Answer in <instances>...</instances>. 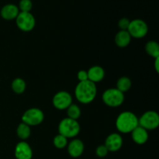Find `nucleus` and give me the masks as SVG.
Returning <instances> with one entry per match:
<instances>
[{
	"label": "nucleus",
	"mask_w": 159,
	"mask_h": 159,
	"mask_svg": "<svg viewBox=\"0 0 159 159\" xmlns=\"http://www.w3.org/2000/svg\"><path fill=\"white\" fill-rule=\"evenodd\" d=\"M16 22L19 29L24 32L32 30L36 24L35 18L30 12H20L16 18Z\"/></svg>",
	"instance_id": "obj_6"
},
{
	"label": "nucleus",
	"mask_w": 159,
	"mask_h": 159,
	"mask_svg": "<svg viewBox=\"0 0 159 159\" xmlns=\"http://www.w3.org/2000/svg\"><path fill=\"white\" fill-rule=\"evenodd\" d=\"M26 82L20 78H16L12 82V89L16 94H21L26 89Z\"/></svg>",
	"instance_id": "obj_19"
},
{
	"label": "nucleus",
	"mask_w": 159,
	"mask_h": 159,
	"mask_svg": "<svg viewBox=\"0 0 159 159\" xmlns=\"http://www.w3.org/2000/svg\"><path fill=\"white\" fill-rule=\"evenodd\" d=\"M130 22V21L127 18H122L118 22V26L120 28L121 30H127Z\"/></svg>",
	"instance_id": "obj_25"
},
{
	"label": "nucleus",
	"mask_w": 159,
	"mask_h": 159,
	"mask_svg": "<svg viewBox=\"0 0 159 159\" xmlns=\"http://www.w3.org/2000/svg\"><path fill=\"white\" fill-rule=\"evenodd\" d=\"M116 89L121 93H124V92L128 91L131 87V81L127 77H121L118 79L116 83Z\"/></svg>",
	"instance_id": "obj_20"
},
{
	"label": "nucleus",
	"mask_w": 159,
	"mask_h": 159,
	"mask_svg": "<svg viewBox=\"0 0 159 159\" xmlns=\"http://www.w3.org/2000/svg\"><path fill=\"white\" fill-rule=\"evenodd\" d=\"M59 134L66 138H75L80 132V126L77 120L67 117L62 120L58 125Z\"/></svg>",
	"instance_id": "obj_3"
},
{
	"label": "nucleus",
	"mask_w": 159,
	"mask_h": 159,
	"mask_svg": "<svg viewBox=\"0 0 159 159\" xmlns=\"http://www.w3.org/2000/svg\"><path fill=\"white\" fill-rule=\"evenodd\" d=\"M102 101L108 107H117L124 102V95L117 89H109L102 94Z\"/></svg>",
	"instance_id": "obj_4"
},
{
	"label": "nucleus",
	"mask_w": 159,
	"mask_h": 159,
	"mask_svg": "<svg viewBox=\"0 0 159 159\" xmlns=\"http://www.w3.org/2000/svg\"><path fill=\"white\" fill-rule=\"evenodd\" d=\"M33 152L30 146L25 141L18 143L15 148V157L16 159H31Z\"/></svg>",
	"instance_id": "obj_11"
},
{
	"label": "nucleus",
	"mask_w": 159,
	"mask_h": 159,
	"mask_svg": "<svg viewBox=\"0 0 159 159\" xmlns=\"http://www.w3.org/2000/svg\"><path fill=\"white\" fill-rule=\"evenodd\" d=\"M87 72H88L89 80L93 83L101 82L105 76V71L103 68L97 65L90 68Z\"/></svg>",
	"instance_id": "obj_15"
},
{
	"label": "nucleus",
	"mask_w": 159,
	"mask_h": 159,
	"mask_svg": "<svg viewBox=\"0 0 159 159\" xmlns=\"http://www.w3.org/2000/svg\"><path fill=\"white\" fill-rule=\"evenodd\" d=\"M131 37L127 30H120L115 37V43L120 48H125L130 43Z\"/></svg>",
	"instance_id": "obj_16"
},
{
	"label": "nucleus",
	"mask_w": 159,
	"mask_h": 159,
	"mask_svg": "<svg viewBox=\"0 0 159 159\" xmlns=\"http://www.w3.org/2000/svg\"><path fill=\"white\" fill-rule=\"evenodd\" d=\"M68 152L73 158H78L81 156L84 152L83 142L79 139L72 140L68 146Z\"/></svg>",
	"instance_id": "obj_13"
},
{
	"label": "nucleus",
	"mask_w": 159,
	"mask_h": 159,
	"mask_svg": "<svg viewBox=\"0 0 159 159\" xmlns=\"http://www.w3.org/2000/svg\"><path fill=\"white\" fill-rule=\"evenodd\" d=\"M138 126V119L134 113L129 111L123 112L116 120V127L120 132L124 134L131 133Z\"/></svg>",
	"instance_id": "obj_2"
},
{
	"label": "nucleus",
	"mask_w": 159,
	"mask_h": 159,
	"mask_svg": "<svg viewBox=\"0 0 159 159\" xmlns=\"http://www.w3.org/2000/svg\"><path fill=\"white\" fill-rule=\"evenodd\" d=\"M127 31L131 37L142 38L148 32V26L144 20L137 19L130 22Z\"/></svg>",
	"instance_id": "obj_7"
},
{
	"label": "nucleus",
	"mask_w": 159,
	"mask_h": 159,
	"mask_svg": "<svg viewBox=\"0 0 159 159\" xmlns=\"http://www.w3.org/2000/svg\"><path fill=\"white\" fill-rule=\"evenodd\" d=\"M30 127L24 123H21L18 125L16 129L17 136L22 140H26L30 136Z\"/></svg>",
	"instance_id": "obj_17"
},
{
	"label": "nucleus",
	"mask_w": 159,
	"mask_h": 159,
	"mask_svg": "<svg viewBox=\"0 0 159 159\" xmlns=\"http://www.w3.org/2000/svg\"><path fill=\"white\" fill-rule=\"evenodd\" d=\"M158 62H159V57H157V58H155V70H156L157 72H158L159 71Z\"/></svg>",
	"instance_id": "obj_27"
},
{
	"label": "nucleus",
	"mask_w": 159,
	"mask_h": 159,
	"mask_svg": "<svg viewBox=\"0 0 159 159\" xmlns=\"http://www.w3.org/2000/svg\"><path fill=\"white\" fill-rule=\"evenodd\" d=\"M145 51L151 57H159V45L156 41H149L145 45Z\"/></svg>",
	"instance_id": "obj_18"
},
{
	"label": "nucleus",
	"mask_w": 159,
	"mask_h": 159,
	"mask_svg": "<svg viewBox=\"0 0 159 159\" xmlns=\"http://www.w3.org/2000/svg\"><path fill=\"white\" fill-rule=\"evenodd\" d=\"M109 151L107 150V148H106L105 145H99V147L96 148V153L97 155V156L100 157V158H103V157L107 156V155L108 154Z\"/></svg>",
	"instance_id": "obj_24"
},
{
	"label": "nucleus",
	"mask_w": 159,
	"mask_h": 159,
	"mask_svg": "<svg viewBox=\"0 0 159 159\" xmlns=\"http://www.w3.org/2000/svg\"><path fill=\"white\" fill-rule=\"evenodd\" d=\"M77 77L79 82H85V81L89 80L88 72L86 71H85V70H81V71H79L77 74Z\"/></svg>",
	"instance_id": "obj_26"
},
{
	"label": "nucleus",
	"mask_w": 159,
	"mask_h": 159,
	"mask_svg": "<svg viewBox=\"0 0 159 159\" xmlns=\"http://www.w3.org/2000/svg\"><path fill=\"white\" fill-rule=\"evenodd\" d=\"M52 102L54 107L57 110H66L72 103V98L68 92L61 91L54 95Z\"/></svg>",
	"instance_id": "obj_9"
},
{
	"label": "nucleus",
	"mask_w": 159,
	"mask_h": 159,
	"mask_svg": "<svg viewBox=\"0 0 159 159\" xmlns=\"http://www.w3.org/2000/svg\"><path fill=\"white\" fill-rule=\"evenodd\" d=\"M97 89L96 84L89 80L85 82H79L75 89L76 99L81 103L87 104L93 102L96 98Z\"/></svg>",
	"instance_id": "obj_1"
},
{
	"label": "nucleus",
	"mask_w": 159,
	"mask_h": 159,
	"mask_svg": "<svg viewBox=\"0 0 159 159\" xmlns=\"http://www.w3.org/2000/svg\"><path fill=\"white\" fill-rule=\"evenodd\" d=\"M44 119V115L42 110L38 108H30L25 111L22 116L23 123L28 126H37L41 124Z\"/></svg>",
	"instance_id": "obj_5"
},
{
	"label": "nucleus",
	"mask_w": 159,
	"mask_h": 159,
	"mask_svg": "<svg viewBox=\"0 0 159 159\" xmlns=\"http://www.w3.org/2000/svg\"><path fill=\"white\" fill-rule=\"evenodd\" d=\"M54 144L57 148L62 149L66 147L68 144V138L62 136L61 134H57L54 138Z\"/></svg>",
	"instance_id": "obj_22"
},
{
	"label": "nucleus",
	"mask_w": 159,
	"mask_h": 159,
	"mask_svg": "<svg viewBox=\"0 0 159 159\" xmlns=\"http://www.w3.org/2000/svg\"><path fill=\"white\" fill-rule=\"evenodd\" d=\"M104 145L109 152H116L120 150L123 145L122 137L118 134H111L107 138Z\"/></svg>",
	"instance_id": "obj_10"
},
{
	"label": "nucleus",
	"mask_w": 159,
	"mask_h": 159,
	"mask_svg": "<svg viewBox=\"0 0 159 159\" xmlns=\"http://www.w3.org/2000/svg\"><path fill=\"white\" fill-rule=\"evenodd\" d=\"M138 125L145 130H155L159 125V116L155 111H147L138 120Z\"/></svg>",
	"instance_id": "obj_8"
},
{
	"label": "nucleus",
	"mask_w": 159,
	"mask_h": 159,
	"mask_svg": "<svg viewBox=\"0 0 159 159\" xmlns=\"http://www.w3.org/2000/svg\"><path fill=\"white\" fill-rule=\"evenodd\" d=\"M33 7L31 0H20L19 3V9L21 12H30Z\"/></svg>",
	"instance_id": "obj_23"
},
{
	"label": "nucleus",
	"mask_w": 159,
	"mask_h": 159,
	"mask_svg": "<svg viewBox=\"0 0 159 159\" xmlns=\"http://www.w3.org/2000/svg\"><path fill=\"white\" fill-rule=\"evenodd\" d=\"M67 113H68V118L70 119L77 120L81 115V110L76 104L71 103L69 107L67 108Z\"/></svg>",
	"instance_id": "obj_21"
},
{
	"label": "nucleus",
	"mask_w": 159,
	"mask_h": 159,
	"mask_svg": "<svg viewBox=\"0 0 159 159\" xmlns=\"http://www.w3.org/2000/svg\"><path fill=\"white\" fill-rule=\"evenodd\" d=\"M20 13L18 6L14 4H6L3 6L0 11L2 18L6 20H12L16 19Z\"/></svg>",
	"instance_id": "obj_12"
},
{
	"label": "nucleus",
	"mask_w": 159,
	"mask_h": 159,
	"mask_svg": "<svg viewBox=\"0 0 159 159\" xmlns=\"http://www.w3.org/2000/svg\"><path fill=\"white\" fill-rule=\"evenodd\" d=\"M131 137L133 141L136 144H144L147 142L148 139V134L147 130L138 125L134 130H132Z\"/></svg>",
	"instance_id": "obj_14"
}]
</instances>
